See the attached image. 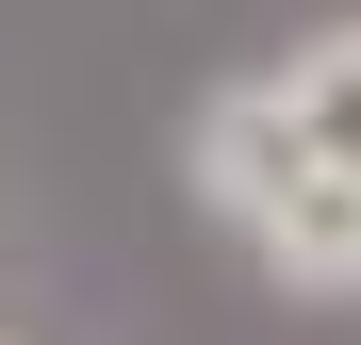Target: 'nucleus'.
I'll list each match as a JSON object with an SVG mask.
<instances>
[{"mask_svg": "<svg viewBox=\"0 0 361 345\" xmlns=\"http://www.w3.org/2000/svg\"><path fill=\"white\" fill-rule=\"evenodd\" d=\"M180 181H197V214L279 279L295 313H345V296H361V181H329V164L279 132V99H263V83H214V99H197Z\"/></svg>", "mask_w": 361, "mask_h": 345, "instance_id": "1", "label": "nucleus"}, {"mask_svg": "<svg viewBox=\"0 0 361 345\" xmlns=\"http://www.w3.org/2000/svg\"><path fill=\"white\" fill-rule=\"evenodd\" d=\"M0 345H17V329H0Z\"/></svg>", "mask_w": 361, "mask_h": 345, "instance_id": "3", "label": "nucleus"}, {"mask_svg": "<svg viewBox=\"0 0 361 345\" xmlns=\"http://www.w3.org/2000/svg\"><path fill=\"white\" fill-rule=\"evenodd\" d=\"M263 99H279V132L329 164V181H361V17H329V33H295L279 66H263Z\"/></svg>", "mask_w": 361, "mask_h": 345, "instance_id": "2", "label": "nucleus"}]
</instances>
